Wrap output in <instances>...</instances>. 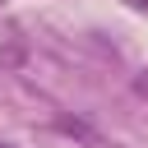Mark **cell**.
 <instances>
[{"label": "cell", "mask_w": 148, "mask_h": 148, "mask_svg": "<svg viewBox=\"0 0 148 148\" xmlns=\"http://www.w3.org/2000/svg\"><path fill=\"white\" fill-rule=\"evenodd\" d=\"M134 92H143V97H148V74H143V79L134 83Z\"/></svg>", "instance_id": "cell-1"}, {"label": "cell", "mask_w": 148, "mask_h": 148, "mask_svg": "<svg viewBox=\"0 0 148 148\" xmlns=\"http://www.w3.org/2000/svg\"><path fill=\"white\" fill-rule=\"evenodd\" d=\"M0 148H9V143H0Z\"/></svg>", "instance_id": "cell-2"}]
</instances>
